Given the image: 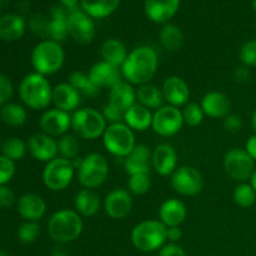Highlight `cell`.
<instances>
[{"label": "cell", "mask_w": 256, "mask_h": 256, "mask_svg": "<svg viewBox=\"0 0 256 256\" xmlns=\"http://www.w3.org/2000/svg\"><path fill=\"white\" fill-rule=\"evenodd\" d=\"M170 180L174 192L185 198L196 196L204 189L202 174L196 168L189 165L178 168Z\"/></svg>", "instance_id": "11"}, {"label": "cell", "mask_w": 256, "mask_h": 256, "mask_svg": "<svg viewBox=\"0 0 256 256\" xmlns=\"http://www.w3.org/2000/svg\"><path fill=\"white\" fill-rule=\"evenodd\" d=\"M102 115H104L105 120H106L108 125L110 124H118V122H124V114L118 112L116 109L112 108L110 105H105L102 109Z\"/></svg>", "instance_id": "49"}, {"label": "cell", "mask_w": 256, "mask_h": 256, "mask_svg": "<svg viewBox=\"0 0 256 256\" xmlns=\"http://www.w3.org/2000/svg\"><path fill=\"white\" fill-rule=\"evenodd\" d=\"M250 185H252V186L254 188V190L256 192V169H255L254 174H252V179H250Z\"/></svg>", "instance_id": "56"}, {"label": "cell", "mask_w": 256, "mask_h": 256, "mask_svg": "<svg viewBox=\"0 0 256 256\" xmlns=\"http://www.w3.org/2000/svg\"><path fill=\"white\" fill-rule=\"evenodd\" d=\"M182 232L180 226H172L168 228V242H172V244H178L182 240Z\"/></svg>", "instance_id": "52"}, {"label": "cell", "mask_w": 256, "mask_h": 256, "mask_svg": "<svg viewBox=\"0 0 256 256\" xmlns=\"http://www.w3.org/2000/svg\"><path fill=\"white\" fill-rule=\"evenodd\" d=\"M242 65L248 68H256V39L249 40L242 46L239 52Z\"/></svg>", "instance_id": "43"}, {"label": "cell", "mask_w": 256, "mask_h": 256, "mask_svg": "<svg viewBox=\"0 0 256 256\" xmlns=\"http://www.w3.org/2000/svg\"><path fill=\"white\" fill-rule=\"evenodd\" d=\"M102 144L109 154L122 159L129 156L138 145L135 132L130 129L125 122L108 125L102 135Z\"/></svg>", "instance_id": "8"}, {"label": "cell", "mask_w": 256, "mask_h": 256, "mask_svg": "<svg viewBox=\"0 0 256 256\" xmlns=\"http://www.w3.org/2000/svg\"><path fill=\"white\" fill-rule=\"evenodd\" d=\"M166 242L168 228L160 220H145L135 225L132 232V242L139 252H156Z\"/></svg>", "instance_id": "5"}, {"label": "cell", "mask_w": 256, "mask_h": 256, "mask_svg": "<svg viewBox=\"0 0 256 256\" xmlns=\"http://www.w3.org/2000/svg\"><path fill=\"white\" fill-rule=\"evenodd\" d=\"M0 118L9 126L19 128L22 126L26 122L28 112L22 105L9 102V104L4 105L2 108V110H0Z\"/></svg>", "instance_id": "36"}, {"label": "cell", "mask_w": 256, "mask_h": 256, "mask_svg": "<svg viewBox=\"0 0 256 256\" xmlns=\"http://www.w3.org/2000/svg\"><path fill=\"white\" fill-rule=\"evenodd\" d=\"M18 212L25 222H39L46 214V202L40 195L25 194L16 202Z\"/></svg>", "instance_id": "24"}, {"label": "cell", "mask_w": 256, "mask_h": 256, "mask_svg": "<svg viewBox=\"0 0 256 256\" xmlns=\"http://www.w3.org/2000/svg\"><path fill=\"white\" fill-rule=\"evenodd\" d=\"M28 152L35 160L48 164L59 156L58 140L44 132H38L32 135L28 142Z\"/></svg>", "instance_id": "16"}, {"label": "cell", "mask_w": 256, "mask_h": 256, "mask_svg": "<svg viewBox=\"0 0 256 256\" xmlns=\"http://www.w3.org/2000/svg\"><path fill=\"white\" fill-rule=\"evenodd\" d=\"M159 256H188L185 250L180 246L179 244H165L162 249L159 250Z\"/></svg>", "instance_id": "50"}, {"label": "cell", "mask_w": 256, "mask_h": 256, "mask_svg": "<svg viewBox=\"0 0 256 256\" xmlns=\"http://www.w3.org/2000/svg\"><path fill=\"white\" fill-rule=\"evenodd\" d=\"M135 104H136V90L128 82H119L116 86L110 89L108 105L116 109L122 114L125 115V112Z\"/></svg>", "instance_id": "25"}, {"label": "cell", "mask_w": 256, "mask_h": 256, "mask_svg": "<svg viewBox=\"0 0 256 256\" xmlns=\"http://www.w3.org/2000/svg\"><path fill=\"white\" fill-rule=\"evenodd\" d=\"M62 2V6L65 8L69 12H75L79 9V0H60Z\"/></svg>", "instance_id": "54"}, {"label": "cell", "mask_w": 256, "mask_h": 256, "mask_svg": "<svg viewBox=\"0 0 256 256\" xmlns=\"http://www.w3.org/2000/svg\"><path fill=\"white\" fill-rule=\"evenodd\" d=\"M224 129L225 132H230V134H236V132H242V126H244V122H242V118L238 114H230L228 115L224 119Z\"/></svg>", "instance_id": "46"}, {"label": "cell", "mask_w": 256, "mask_h": 256, "mask_svg": "<svg viewBox=\"0 0 256 256\" xmlns=\"http://www.w3.org/2000/svg\"><path fill=\"white\" fill-rule=\"evenodd\" d=\"M154 112L140 104H135L124 115V122L134 132H146L152 126Z\"/></svg>", "instance_id": "31"}, {"label": "cell", "mask_w": 256, "mask_h": 256, "mask_svg": "<svg viewBox=\"0 0 256 256\" xmlns=\"http://www.w3.org/2000/svg\"><path fill=\"white\" fill-rule=\"evenodd\" d=\"M108 122L102 112L92 108L78 109L72 115V129L78 138L84 140H96L102 138Z\"/></svg>", "instance_id": "6"}, {"label": "cell", "mask_w": 256, "mask_h": 256, "mask_svg": "<svg viewBox=\"0 0 256 256\" xmlns=\"http://www.w3.org/2000/svg\"><path fill=\"white\" fill-rule=\"evenodd\" d=\"M39 125L42 132L44 134L49 135L54 139L62 138L72 129V115L69 112L56 109V108L48 109L40 118Z\"/></svg>", "instance_id": "15"}, {"label": "cell", "mask_w": 256, "mask_h": 256, "mask_svg": "<svg viewBox=\"0 0 256 256\" xmlns=\"http://www.w3.org/2000/svg\"><path fill=\"white\" fill-rule=\"evenodd\" d=\"M200 105L204 110L205 116H209L210 119L224 120L228 115L232 114V110L230 98L226 94L220 92H210L205 94Z\"/></svg>", "instance_id": "22"}, {"label": "cell", "mask_w": 256, "mask_h": 256, "mask_svg": "<svg viewBox=\"0 0 256 256\" xmlns=\"http://www.w3.org/2000/svg\"><path fill=\"white\" fill-rule=\"evenodd\" d=\"M58 150H59V156L68 160H74L79 158L80 154V142L76 135L65 134L58 140Z\"/></svg>", "instance_id": "37"}, {"label": "cell", "mask_w": 256, "mask_h": 256, "mask_svg": "<svg viewBox=\"0 0 256 256\" xmlns=\"http://www.w3.org/2000/svg\"><path fill=\"white\" fill-rule=\"evenodd\" d=\"M52 256H70V252L65 248V245L56 244L52 250Z\"/></svg>", "instance_id": "55"}, {"label": "cell", "mask_w": 256, "mask_h": 256, "mask_svg": "<svg viewBox=\"0 0 256 256\" xmlns=\"http://www.w3.org/2000/svg\"><path fill=\"white\" fill-rule=\"evenodd\" d=\"M89 78L92 82L102 89H112L122 82V72L120 68L114 66L106 62H99L92 65L89 70Z\"/></svg>", "instance_id": "18"}, {"label": "cell", "mask_w": 256, "mask_h": 256, "mask_svg": "<svg viewBox=\"0 0 256 256\" xmlns=\"http://www.w3.org/2000/svg\"><path fill=\"white\" fill-rule=\"evenodd\" d=\"M84 230L82 218L75 210L62 209L54 212L48 222V234L56 244L66 245L80 238Z\"/></svg>", "instance_id": "3"}, {"label": "cell", "mask_w": 256, "mask_h": 256, "mask_svg": "<svg viewBox=\"0 0 256 256\" xmlns=\"http://www.w3.org/2000/svg\"><path fill=\"white\" fill-rule=\"evenodd\" d=\"M180 4L182 0H145V15L150 22L168 24L178 14Z\"/></svg>", "instance_id": "17"}, {"label": "cell", "mask_w": 256, "mask_h": 256, "mask_svg": "<svg viewBox=\"0 0 256 256\" xmlns=\"http://www.w3.org/2000/svg\"><path fill=\"white\" fill-rule=\"evenodd\" d=\"M40 235V225L36 222H25L18 229V238L22 244H32Z\"/></svg>", "instance_id": "42"}, {"label": "cell", "mask_w": 256, "mask_h": 256, "mask_svg": "<svg viewBox=\"0 0 256 256\" xmlns=\"http://www.w3.org/2000/svg\"><path fill=\"white\" fill-rule=\"evenodd\" d=\"M152 169L160 176H172L178 169V152L170 144H160L152 150Z\"/></svg>", "instance_id": "21"}, {"label": "cell", "mask_w": 256, "mask_h": 256, "mask_svg": "<svg viewBox=\"0 0 256 256\" xmlns=\"http://www.w3.org/2000/svg\"><path fill=\"white\" fill-rule=\"evenodd\" d=\"M235 204L240 208H252L256 202V192L254 188L250 185V182H240L234 190L232 194Z\"/></svg>", "instance_id": "39"}, {"label": "cell", "mask_w": 256, "mask_h": 256, "mask_svg": "<svg viewBox=\"0 0 256 256\" xmlns=\"http://www.w3.org/2000/svg\"><path fill=\"white\" fill-rule=\"evenodd\" d=\"M159 69V56L156 50L149 45H142L129 52L126 62L122 68V76L129 84L142 85L150 84Z\"/></svg>", "instance_id": "1"}, {"label": "cell", "mask_w": 256, "mask_h": 256, "mask_svg": "<svg viewBox=\"0 0 256 256\" xmlns=\"http://www.w3.org/2000/svg\"><path fill=\"white\" fill-rule=\"evenodd\" d=\"M68 82L74 89H76L80 92V95H84V96L90 98V99L96 98L100 92V89L92 82L89 75L82 72H72L69 75Z\"/></svg>", "instance_id": "35"}, {"label": "cell", "mask_w": 256, "mask_h": 256, "mask_svg": "<svg viewBox=\"0 0 256 256\" xmlns=\"http://www.w3.org/2000/svg\"><path fill=\"white\" fill-rule=\"evenodd\" d=\"M19 96L22 104L32 110H48L52 104V86L46 76L38 72L26 75L20 82Z\"/></svg>", "instance_id": "2"}, {"label": "cell", "mask_w": 256, "mask_h": 256, "mask_svg": "<svg viewBox=\"0 0 256 256\" xmlns=\"http://www.w3.org/2000/svg\"><path fill=\"white\" fill-rule=\"evenodd\" d=\"M75 172L76 169L72 160L58 156L45 165L42 170V182L50 192H64L72 185Z\"/></svg>", "instance_id": "9"}, {"label": "cell", "mask_w": 256, "mask_h": 256, "mask_svg": "<svg viewBox=\"0 0 256 256\" xmlns=\"http://www.w3.org/2000/svg\"><path fill=\"white\" fill-rule=\"evenodd\" d=\"M152 150L145 144H138L132 154L124 159L125 172L129 176L150 174L152 169Z\"/></svg>", "instance_id": "20"}, {"label": "cell", "mask_w": 256, "mask_h": 256, "mask_svg": "<svg viewBox=\"0 0 256 256\" xmlns=\"http://www.w3.org/2000/svg\"><path fill=\"white\" fill-rule=\"evenodd\" d=\"M104 212L110 219L112 220H124L125 218L132 214V195L129 190L118 188L112 190L105 196L102 202Z\"/></svg>", "instance_id": "14"}, {"label": "cell", "mask_w": 256, "mask_h": 256, "mask_svg": "<svg viewBox=\"0 0 256 256\" xmlns=\"http://www.w3.org/2000/svg\"><path fill=\"white\" fill-rule=\"evenodd\" d=\"M184 125L182 112L179 108L172 106V105H164L159 110L154 112L152 129L159 136H175V135L182 132Z\"/></svg>", "instance_id": "12"}, {"label": "cell", "mask_w": 256, "mask_h": 256, "mask_svg": "<svg viewBox=\"0 0 256 256\" xmlns=\"http://www.w3.org/2000/svg\"><path fill=\"white\" fill-rule=\"evenodd\" d=\"M136 102L142 105L149 110H159L165 105L164 94H162V88H158L154 84H146L139 86L136 90Z\"/></svg>", "instance_id": "33"}, {"label": "cell", "mask_w": 256, "mask_h": 256, "mask_svg": "<svg viewBox=\"0 0 256 256\" xmlns=\"http://www.w3.org/2000/svg\"><path fill=\"white\" fill-rule=\"evenodd\" d=\"M245 150H246L248 154H249L256 162V134L252 135V136L248 139L246 144H245Z\"/></svg>", "instance_id": "53"}, {"label": "cell", "mask_w": 256, "mask_h": 256, "mask_svg": "<svg viewBox=\"0 0 256 256\" xmlns=\"http://www.w3.org/2000/svg\"><path fill=\"white\" fill-rule=\"evenodd\" d=\"M14 96V86L8 76L0 74V106L9 104Z\"/></svg>", "instance_id": "45"}, {"label": "cell", "mask_w": 256, "mask_h": 256, "mask_svg": "<svg viewBox=\"0 0 256 256\" xmlns=\"http://www.w3.org/2000/svg\"><path fill=\"white\" fill-rule=\"evenodd\" d=\"M182 112V118H184V124L190 128H198L202 124L205 119L204 110L202 105L198 102H189L184 106Z\"/></svg>", "instance_id": "41"}, {"label": "cell", "mask_w": 256, "mask_h": 256, "mask_svg": "<svg viewBox=\"0 0 256 256\" xmlns=\"http://www.w3.org/2000/svg\"><path fill=\"white\" fill-rule=\"evenodd\" d=\"M159 39L162 48L169 52H179L185 42V36L182 34V29L178 28L176 25L170 24V22L162 25L159 34Z\"/></svg>", "instance_id": "34"}, {"label": "cell", "mask_w": 256, "mask_h": 256, "mask_svg": "<svg viewBox=\"0 0 256 256\" xmlns=\"http://www.w3.org/2000/svg\"><path fill=\"white\" fill-rule=\"evenodd\" d=\"M255 160L245 149H230L224 156V170L234 182H248L255 172Z\"/></svg>", "instance_id": "10"}, {"label": "cell", "mask_w": 256, "mask_h": 256, "mask_svg": "<svg viewBox=\"0 0 256 256\" xmlns=\"http://www.w3.org/2000/svg\"><path fill=\"white\" fill-rule=\"evenodd\" d=\"M74 206L82 218H92L102 209V200L94 190L82 189L75 196Z\"/></svg>", "instance_id": "30"}, {"label": "cell", "mask_w": 256, "mask_h": 256, "mask_svg": "<svg viewBox=\"0 0 256 256\" xmlns=\"http://www.w3.org/2000/svg\"><path fill=\"white\" fill-rule=\"evenodd\" d=\"M165 102L175 108H184L189 104L190 88L188 82L180 76H169L162 86Z\"/></svg>", "instance_id": "19"}, {"label": "cell", "mask_w": 256, "mask_h": 256, "mask_svg": "<svg viewBox=\"0 0 256 256\" xmlns=\"http://www.w3.org/2000/svg\"><path fill=\"white\" fill-rule=\"evenodd\" d=\"M2 152L5 158L12 160V162H19L24 159L28 152V144H25L19 138H8L2 145Z\"/></svg>", "instance_id": "38"}, {"label": "cell", "mask_w": 256, "mask_h": 256, "mask_svg": "<svg viewBox=\"0 0 256 256\" xmlns=\"http://www.w3.org/2000/svg\"><path fill=\"white\" fill-rule=\"evenodd\" d=\"M16 202L15 192L6 185H0V208L9 209Z\"/></svg>", "instance_id": "47"}, {"label": "cell", "mask_w": 256, "mask_h": 256, "mask_svg": "<svg viewBox=\"0 0 256 256\" xmlns=\"http://www.w3.org/2000/svg\"><path fill=\"white\" fill-rule=\"evenodd\" d=\"M30 26H32V32H36L38 35L48 38V26H49V20L42 18V15H36L30 22Z\"/></svg>", "instance_id": "48"}, {"label": "cell", "mask_w": 256, "mask_h": 256, "mask_svg": "<svg viewBox=\"0 0 256 256\" xmlns=\"http://www.w3.org/2000/svg\"><path fill=\"white\" fill-rule=\"evenodd\" d=\"M152 188V179L150 174H136L129 176L128 182V190L135 196H144L150 192Z\"/></svg>", "instance_id": "40"}, {"label": "cell", "mask_w": 256, "mask_h": 256, "mask_svg": "<svg viewBox=\"0 0 256 256\" xmlns=\"http://www.w3.org/2000/svg\"><path fill=\"white\" fill-rule=\"evenodd\" d=\"M252 129H254L255 134H256V110L254 112V115H252Z\"/></svg>", "instance_id": "57"}, {"label": "cell", "mask_w": 256, "mask_h": 256, "mask_svg": "<svg viewBox=\"0 0 256 256\" xmlns=\"http://www.w3.org/2000/svg\"><path fill=\"white\" fill-rule=\"evenodd\" d=\"M188 218V208L182 200L168 199L159 209V220L166 228L182 226Z\"/></svg>", "instance_id": "26"}, {"label": "cell", "mask_w": 256, "mask_h": 256, "mask_svg": "<svg viewBox=\"0 0 256 256\" xmlns=\"http://www.w3.org/2000/svg\"><path fill=\"white\" fill-rule=\"evenodd\" d=\"M96 35L94 20L84 10L69 12V36L80 45H88L94 42Z\"/></svg>", "instance_id": "13"}, {"label": "cell", "mask_w": 256, "mask_h": 256, "mask_svg": "<svg viewBox=\"0 0 256 256\" xmlns=\"http://www.w3.org/2000/svg\"><path fill=\"white\" fill-rule=\"evenodd\" d=\"M26 32V22L24 18L15 14H6L0 18V40L2 42H18Z\"/></svg>", "instance_id": "28"}, {"label": "cell", "mask_w": 256, "mask_h": 256, "mask_svg": "<svg viewBox=\"0 0 256 256\" xmlns=\"http://www.w3.org/2000/svg\"><path fill=\"white\" fill-rule=\"evenodd\" d=\"M65 64V52L60 42L45 39L34 48L32 52V65L35 72L50 76L62 69Z\"/></svg>", "instance_id": "4"}, {"label": "cell", "mask_w": 256, "mask_h": 256, "mask_svg": "<svg viewBox=\"0 0 256 256\" xmlns=\"http://www.w3.org/2000/svg\"><path fill=\"white\" fill-rule=\"evenodd\" d=\"M109 162L100 152H90L82 158L78 169V179L84 189L95 190L102 186L109 178Z\"/></svg>", "instance_id": "7"}, {"label": "cell", "mask_w": 256, "mask_h": 256, "mask_svg": "<svg viewBox=\"0 0 256 256\" xmlns=\"http://www.w3.org/2000/svg\"><path fill=\"white\" fill-rule=\"evenodd\" d=\"M82 102V95L69 82H60L52 86V104L56 109L66 112H76Z\"/></svg>", "instance_id": "23"}, {"label": "cell", "mask_w": 256, "mask_h": 256, "mask_svg": "<svg viewBox=\"0 0 256 256\" xmlns=\"http://www.w3.org/2000/svg\"><path fill=\"white\" fill-rule=\"evenodd\" d=\"M100 55L102 58V62H106L122 69L129 56V52H128L126 45L122 40L112 38V39L105 40L102 44Z\"/></svg>", "instance_id": "29"}, {"label": "cell", "mask_w": 256, "mask_h": 256, "mask_svg": "<svg viewBox=\"0 0 256 256\" xmlns=\"http://www.w3.org/2000/svg\"><path fill=\"white\" fill-rule=\"evenodd\" d=\"M122 0H80L82 10L92 19H106L120 6Z\"/></svg>", "instance_id": "32"}, {"label": "cell", "mask_w": 256, "mask_h": 256, "mask_svg": "<svg viewBox=\"0 0 256 256\" xmlns=\"http://www.w3.org/2000/svg\"><path fill=\"white\" fill-rule=\"evenodd\" d=\"M69 36V12L62 6H54L48 26V39L62 44Z\"/></svg>", "instance_id": "27"}, {"label": "cell", "mask_w": 256, "mask_h": 256, "mask_svg": "<svg viewBox=\"0 0 256 256\" xmlns=\"http://www.w3.org/2000/svg\"><path fill=\"white\" fill-rule=\"evenodd\" d=\"M252 8H254V10L256 12V0H252Z\"/></svg>", "instance_id": "58"}, {"label": "cell", "mask_w": 256, "mask_h": 256, "mask_svg": "<svg viewBox=\"0 0 256 256\" xmlns=\"http://www.w3.org/2000/svg\"><path fill=\"white\" fill-rule=\"evenodd\" d=\"M234 79L239 84H246V82H249L252 80V70H250V68L244 66V65L236 68L234 72Z\"/></svg>", "instance_id": "51"}, {"label": "cell", "mask_w": 256, "mask_h": 256, "mask_svg": "<svg viewBox=\"0 0 256 256\" xmlns=\"http://www.w3.org/2000/svg\"><path fill=\"white\" fill-rule=\"evenodd\" d=\"M15 175V162L0 155V185H6Z\"/></svg>", "instance_id": "44"}]
</instances>
